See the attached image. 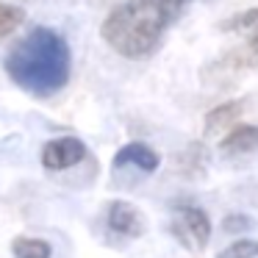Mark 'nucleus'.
<instances>
[{
    "instance_id": "nucleus-1",
    "label": "nucleus",
    "mask_w": 258,
    "mask_h": 258,
    "mask_svg": "<svg viewBox=\"0 0 258 258\" xmlns=\"http://www.w3.org/2000/svg\"><path fill=\"white\" fill-rule=\"evenodd\" d=\"M189 0H125L103 20L100 36L125 58H145L158 47L167 28Z\"/></svg>"
},
{
    "instance_id": "nucleus-2",
    "label": "nucleus",
    "mask_w": 258,
    "mask_h": 258,
    "mask_svg": "<svg viewBox=\"0 0 258 258\" xmlns=\"http://www.w3.org/2000/svg\"><path fill=\"white\" fill-rule=\"evenodd\" d=\"M70 47L56 31L34 28L6 56V73L20 89L47 97L70 81Z\"/></svg>"
},
{
    "instance_id": "nucleus-3",
    "label": "nucleus",
    "mask_w": 258,
    "mask_h": 258,
    "mask_svg": "<svg viewBox=\"0 0 258 258\" xmlns=\"http://www.w3.org/2000/svg\"><path fill=\"white\" fill-rule=\"evenodd\" d=\"M172 233L178 236V241L191 252L206 250L208 239H211V219L203 208L195 206H180L172 217Z\"/></svg>"
},
{
    "instance_id": "nucleus-4",
    "label": "nucleus",
    "mask_w": 258,
    "mask_h": 258,
    "mask_svg": "<svg viewBox=\"0 0 258 258\" xmlns=\"http://www.w3.org/2000/svg\"><path fill=\"white\" fill-rule=\"evenodd\" d=\"M86 158V145L75 136H61L42 147V164L47 169H70Z\"/></svg>"
},
{
    "instance_id": "nucleus-5",
    "label": "nucleus",
    "mask_w": 258,
    "mask_h": 258,
    "mask_svg": "<svg viewBox=\"0 0 258 258\" xmlns=\"http://www.w3.org/2000/svg\"><path fill=\"white\" fill-rule=\"evenodd\" d=\"M106 222H108V228H111L114 233H119V236H134V239L147 230L145 214H142L136 206L125 203V200H114L111 206H108Z\"/></svg>"
},
{
    "instance_id": "nucleus-6",
    "label": "nucleus",
    "mask_w": 258,
    "mask_h": 258,
    "mask_svg": "<svg viewBox=\"0 0 258 258\" xmlns=\"http://www.w3.org/2000/svg\"><path fill=\"white\" fill-rule=\"evenodd\" d=\"M258 150V125H236L219 142V153L225 156H247Z\"/></svg>"
},
{
    "instance_id": "nucleus-7",
    "label": "nucleus",
    "mask_w": 258,
    "mask_h": 258,
    "mask_svg": "<svg viewBox=\"0 0 258 258\" xmlns=\"http://www.w3.org/2000/svg\"><path fill=\"white\" fill-rule=\"evenodd\" d=\"M125 164H136V167L145 169V172H153V169H158L161 158H158V153L153 150V147L142 145V142H131V145H125L122 150L114 156V167H125Z\"/></svg>"
},
{
    "instance_id": "nucleus-8",
    "label": "nucleus",
    "mask_w": 258,
    "mask_h": 258,
    "mask_svg": "<svg viewBox=\"0 0 258 258\" xmlns=\"http://www.w3.org/2000/svg\"><path fill=\"white\" fill-rule=\"evenodd\" d=\"M241 111H244V103L241 100H228L222 106L211 108L206 114V136H217L222 131L233 128V122L241 117Z\"/></svg>"
},
{
    "instance_id": "nucleus-9",
    "label": "nucleus",
    "mask_w": 258,
    "mask_h": 258,
    "mask_svg": "<svg viewBox=\"0 0 258 258\" xmlns=\"http://www.w3.org/2000/svg\"><path fill=\"white\" fill-rule=\"evenodd\" d=\"M241 34H247V42L236 50H230L225 56V64H230V67H258V25L241 31Z\"/></svg>"
},
{
    "instance_id": "nucleus-10",
    "label": "nucleus",
    "mask_w": 258,
    "mask_h": 258,
    "mask_svg": "<svg viewBox=\"0 0 258 258\" xmlns=\"http://www.w3.org/2000/svg\"><path fill=\"white\" fill-rule=\"evenodd\" d=\"M14 258H50L53 250L45 239H31V236H17L12 241Z\"/></svg>"
},
{
    "instance_id": "nucleus-11",
    "label": "nucleus",
    "mask_w": 258,
    "mask_h": 258,
    "mask_svg": "<svg viewBox=\"0 0 258 258\" xmlns=\"http://www.w3.org/2000/svg\"><path fill=\"white\" fill-rule=\"evenodd\" d=\"M23 23H25L23 9L12 6V3H0V39H6L9 34H14Z\"/></svg>"
},
{
    "instance_id": "nucleus-12",
    "label": "nucleus",
    "mask_w": 258,
    "mask_h": 258,
    "mask_svg": "<svg viewBox=\"0 0 258 258\" xmlns=\"http://www.w3.org/2000/svg\"><path fill=\"white\" fill-rule=\"evenodd\" d=\"M217 258H258V239H236Z\"/></svg>"
},
{
    "instance_id": "nucleus-13",
    "label": "nucleus",
    "mask_w": 258,
    "mask_h": 258,
    "mask_svg": "<svg viewBox=\"0 0 258 258\" xmlns=\"http://www.w3.org/2000/svg\"><path fill=\"white\" fill-rule=\"evenodd\" d=\"M252 25H258V6L250 9V12H244V14H236V17H230L228 23L222 25V31H228V34H241V31L252 28Z\"/></svg>"
},
{
    "instance_id": "nucleus-14",
    "label": "nucleus",
    "mask_w": 258,
    "mask_h": 258,
    "mask_svg": "<svg viewBox=\"0 0 258 258\" xmlns=\"http://www.w3.org/2000/svg\"><path fill=\"white\" fill-rule=\"evenodd\" d=\"M222 228H225V230H230V233H239V230H250V228H255V222H252V217H247V214H230V217L225 219Z\"/></svg>"
}]
</instances>
